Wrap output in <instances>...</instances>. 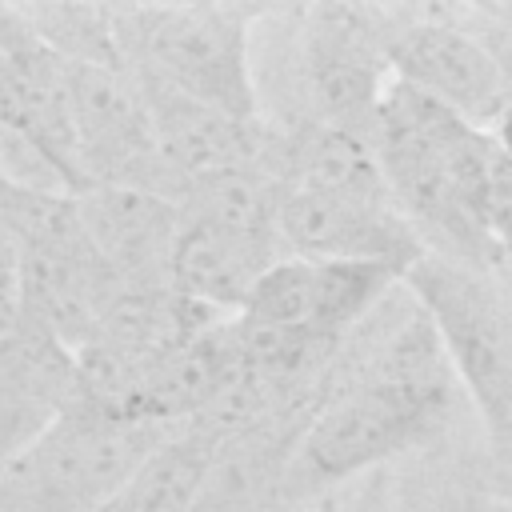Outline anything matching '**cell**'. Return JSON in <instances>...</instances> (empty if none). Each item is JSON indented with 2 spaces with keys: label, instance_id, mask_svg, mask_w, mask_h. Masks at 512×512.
<instances>
[{
  "label": "cell",
  "instance_id": "1",
  "mask_svg": "<svg viewBox=\"0 0 512 512\" xmlns=\"http://www.w3.org/2000/svg\"><path fill=\"white\" fill-rule=\"evenodd\" d=\"M464 404L436 324L400 284L344 340L288 472V512H304L356 480L432 452Z\"/></svg>",
  "mask_w": 512,
  "mask_h": 512
},
{
  "label": "cell",
  "instance_id": "2",
  "mask_svg": "<svg viewBox=\"0 0 512 512\" xmlns=\"http://www.w3.org/2000/svg\"><path fill=\"white\" fill-rule=\"evenodd\" d=\"M372 152L424 252L500 280L488 220L496 172L492 132L392 76L376 108Z\"/></svg>",
  "mask_w": 512,
  "mask_h": 512
},
{
  "label": "cell",
  "instance_id": "3",
  "mask_svg": "<svg viewBox=\"0 0 512 512\" xmlns=\"http://www.w3.org/2000/svg\"><path fill=\"white\" fill-rule=\"evenodd\" d=\"M268 12L272 4H112L124 68L140 84L240 120H264L252 36Z\"/></svg>",
  "mask_w": 512,
  "mask_h": 512
},
{
  "label": "cell",
  "instance_id": "4",
  "mask_svg": "<svg viewBox=\"0 0 512 512\" xmlns=\"http://www.w3.org/2000/svg\"><path fill=\"white\" fill-rule=\"evenodd\" d=\"M284 20V100L264 120H304L372 140L380 96L392 84L380 4H292Z\"/></svg>",
  "mask_w": 512,
  "mask_h": 512
},
{
  "label": "cell",
  "instance_id": "5",
  "mask_svg": "<svg viewBox=\"0 0 512 512\" xmlns=\"http://www.w3.org/2000/svg\"><path fill=\"white\" fill-rule=\"evenodd\" d=\"M404 288L440 332L448 364L484 436V468L512 476V296L500 280L424 252Z\"/></svg>",
  "mask_w": 512,
  "mask_h": 512
},
{
  "label": "cell",
  "instance_id": "6",
  "mask_svg": "<svg viewBox=\"0 0 512 512\" xmlns=\"http://www.w3.org/2000/svg\"><path fill=\"white\" fill-rule=\"evenodd\" d=\"M172 432L88 400L0 468V512H96Z\"/></svg>",
  "mask_w": 512,
  "mask_h": 512
},
{
  "label": "cell",
  "instance_id": "7",
  "mask_svg": "<svg viewBox=\"0 0 512 512\" xmlns=\"http://www.w3.org/2000/svg\"><path fill=\"white\" fill-rule=\"evenodd\" d=\"M392 76L428 92L476 128H492L508 100L504 72L456 4H380Z\"/></svg>",
  "mask_w": 512,
  "mask_h": 512
},
{
  "label": "cell",
  "instance_id": "8",
  "mask_svg": "<svg viewBox=\"0 0 512 512\" xmlns=\"http://www.w3.org/2000/svg\"><path fill=\"white\" fill-rule=\"evenodd\" d=\"M68 100L84 188L128 184L176 200L156 152L152 112L140 80L128 68L68 64Z\"/></svg>",
  "mask_w": 512,
  "mask_h": 512
},
{
  "label": "cell",
  "instance_id": "9",
  "mask_svg": "<svg viewBox=\"0 0 512 512\" xmlns=\"http://www.w3.org/2000/svg\"><path fill=\"white\" fill-rule=\"evenodd\" d=\"M80 404H88L80 356L20 316L0 340V468Z\"/></svg>",
  "mask_w": 512,
  "mask_h": 512
},
{
  "label": "cell",
  "instance_id": "10",
  "mask_svg": "<svg viewBox=\"0 0 512 512\" xmlns=\"http://www.w3.org/2000/svg\"><path fill=\"white\" fill-rule=\"evenodd\" d=\"M312 412L316 404H296L212 440L192 512H288L284 488Z\"/></svg>",
  "mask_w": 512,
  "mask_h": 512
},
{
  "label": "cell",
  "instance_id": "11",
  "mask_svg": "<svg viewBox=\"0 0 512 512\" xmlns=\"http://www.w3.org/2000/svg\"><path fill=\"white\" fill-rule=\"evenodd\" d=\"M76 212L112 280L172 284V248L180 232L176 200L128 184H92L76 192Z\"/></svg>",
  "mask_w": 512,
  "mask_h": 512
},
{
  "label": "cell",
  "instance_id": "12",
  "mask_svg": "<svg viewBox=\"0 0 512 512\" xmlns=\"http://www.w3.org/2000/svg\"><path fill=\"white\" fill-rule=\"evenodd\" d=\"M276 260H284V248L276 240H256L180 212V232L172 248V284L180 296L196 304L220 316H236L252 296L256 280Z\"/></svg>",
  "mask_w": 512,
  "mask_h": 512
},
{
  "label": "cell",
  "instance_id": "13",
  "mask_svg": "<svg viewBox=\"0 0 512 512\" xmlns=\"http://www.w3.org/2000/svg\"><path fill=\"white\" fill-rule=\"evenodd\" d=\"M208 456H212V440L204 432L176 428L136 468V476L96 512H192Z\"/></svg>",
  "mask_w": 512,
  "mask_h": 512
},
{
  "label": "cell",
  "instance_id": "14",
  "mask_svg": "<svg viewBox=\"0 0 512 512\" xmlns=\"http://www.w3.org/2000/svg\"><path fill=\"white\" fill-rule=\"evenodd\" d=\"M36 36L64 56L68 64H96V68H124L116 44L112 4H20Z\"/></svg>",
  "mask_w": 512,
  "mask_h": 512
},
{
  "label": "cell",
  "instance_id": "15",
  "mask_svg": "<svg viewBox=\"0 0 512 512\" xmlns=\"http://www.w3.org/2000/svg\"><path fill=\"white\" fill-rule=\"evenodd\" d=\"M408 512H492V492L484 480V460L440 464L428 476H404Z\"/></svg>",
  "mask_w": 512,
  "mask_h": 512
},
{
  "label": "cell",
  "instance_id": "16",
  "mask_svg": "<svg viewBox=\"0 0 512 512\" xmlns=\"http://www.w3.org/2000/svg\"><path fill=\"white\" fill-rule=\"evenodd\" d=\"M336 512H408V484L396 468L372 472L336 496Z\"/></svg>",
  "mask_w": 512,
  "mask_h": 512
},
{
  "label": "cell",
  "instance_id": "17",
  "mask_svg": "<svg viewBox=\"0 0 512 512\" xmlns=\"http://www.w3.org/2000/svg\"><path fill=\"white\" fill-rule=\"evenodd\" d=\"M492 244H496V264H500V284L512 296V164H504L496 156V172H492Z\"/></svg>",
  "mask_w": 512,
  "mask_h": 512
},
{
  "label": "cell",
  "instance_id": "18",
  "mask_svg": "<svg viewBox=\"0 0 512 512\" xmlns=\"http://www.w3.org/2000/svg\"><path fill=\"white\" fill-rule=\"evenodd\" d=\"M20 320V244L0 224V340Z\"/></svg>",
  "mask_w": 512,
  "mask_h": 512
},
{
  "label": "cell",
  "instance_id": "19",
  "mask_svg": "<svg viewBox=\"0 0 512 512\" xmlns=\"http://www.w3.org/2000/svg\"><path fill=\"white\" fill-rule=\"evenodd\" d=\"M492 144H496V156L504 160V164H512V96L504 100V108H500V116L492 120Z\"/></svg>",
  "mask_w": 512,
  "mask_h": 512
},
{
  "label": "cell",
  "instance_id": "20",
  "mask_svg": "<svg viewBox=\"0 0 512 512\" xmlns=\"http://www.w3.org/2000/svg\"><path fill=\"white\" fill-rule=\"evenodd\" d=\"M484 480H488V492H492V496L512 500V476H496V472H488V468H484Z\"/></svg>",
  "mask_w": 512,
  "mask_h": 512
},
{
  "label": "cell",
  "instance_id": "21",
  "mask_svg": "<svg viewBox=\"0 0 512 512\" xmlns=\"http://www.w3.org/2000/svg\"><path fill=\"white\" fill-rule=\"evenodd\" d=\"M340 496V492H336ZM336 496H324V500H316L312 508H304V512H336Z\"/></svg>",
  "mask_w": 512,
  "mask_h": 512
},
{
  "label": "cell",
  "instance_id": "22",
  "mask_svg": "<svg viewBox=\"0 0 512 512\" xmlns=\"http://www.w3.org/2000/svg\"><path fill=\"white\" fill-rule=\"evenodd\" d=\"M492 512H512V500H500V496H496V500H492Z\"/></svg>",
  "mask_w": 512,
  "mask_h": 512
},
{
  "label": "cell",
  "instance_id": "23",
  "mask_svg": "<svg viewBox=\"0 0 512 512\" xmlns=\"http://www.w3.org/2000/svg\"><path fill=\"white\" fill-rule=\"evenodd\" d=\"M0 176H4V156H0Z\"/></svg>",
  "mask_w": 512,
  "mask_h": 512
}]
</instances>
